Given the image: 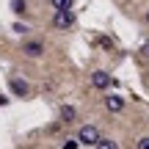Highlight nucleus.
Returning a JSON list of instances; mask_svg holds the SVG:
<instances>
[{"instance_id": "14", "label": "nucleus", "mask_w": 149, "mask_h": 149, "mask_svg": "<svg viewBox=\"0 0 149 149\" xmlns=\"http://www.w3.org/2000/svg\"><path fill=\"white\" fill-rule=\"evenodd\" d=\"M0 105H8V97H6L3 91H0Z\"/></svg>"}, {"instance_id": "15", "label": "nucleus", "mask_w": 149, "mask_h": 149, "mask_svg": "<svg viewBox=\"0 0 149 149\" xmlns=\"http://www.w3.org/2000/svg\"><path fill=\"white\" fill-rule=\"evenodd\" d=\"M141 53H144V55H146V58H149V42L144 44V47H141Z\"/></svg>"}, {"instance_id": "4", "label": "nucleus", "mask_w": 149, "mask_h": 149, "mask_svg": "<svg viewBox=\"0 0 149 149\" xmlns=\"http://www.w3.org/2000/svg\"><path fill=\"white\" fill-rule=\"evenodd\" d=\"M8 86H11V91H14L17 97H28V94H31V86H28L25 80H19V77H11Z\"/></svg>"}, {"instance_id": "13", "label": "nucleus", "mask_w": 149, "mask_h": 149, "mask_svg": "<svg viewBox=\"0 0 149 149\" xmlns=\"http://www.w3.org/2000/svg\"><path fill=\"white\" fill-rule=\"evenodd\" d=\"M138 149H149V135H146V138H141V141H138Z\"/></svg>"}, {"instance_id": "6", "label": "nucleus", "mask_w": 149, "mask_h": 149, "mask_svg": "<svg viewBox=\"0 0 149 149\" xmlns=\"http://www.w3.org/2000/svg\"><path fill=\"white\" fill-rule=\"evenodd\" d=\"M42 53H44L42 42H25V55H28V58H39Z\"/></svg>"}, {"instance_id": "11", "label": "nucleus", "mask_w": 149, "mask_h": 149, "mask_svg": "<svg viewBox=\"0 0 149 149\" xmlns=\"http://www.w3.org/2000/svg\"><path fill=\"white\" fill-rule=\"evenodd\" d=\"M77 146H80V141H77V138H69V141L64 144V149H77Z\"/></svg>"}, {"instance_id": "8", "label": "nucleus", "mask_w": 149, "mask_h": 149, "mask_svg": "<svg viewBox=\"0 0 149 149\" xmlns=\"http://www.w3.org/2000/svg\"><path fill=\"white\" fill-rule=\"evenodd\" d=\"M25 8H28L25 0H11V11H14V14H25Z\"/></svg>"}, {"instance_id": "1", "label": "nucleus", "mask_w": 149, "mask_h": 149, "mask_svg": "<svg viewBox=\"0 0 149 149\" xmlns=\"http://www.w3.org/2000/svg\"><path fill=\"white\" fill-rule=\"evenodd\" d=\"M74 25V11L72 8H61L53 14V28H58V31H69Z\"/></svg>"}, {"instance_id": "10", "label": "nucleus", "mask_w": 149, "mask_h": 149, "mask_svg": "<svg viewBox=\"0 0 149 149\" xmlns=\"http://www.w3.org/2000/svg\"><path fill=\"white\" fill-rule=\"evenodd\" d=\"M97 149H119V144L113 138H100V144H97Z\"/></svg>"}, {"instance_id": "12", "label": "nucleus", "mask_w": 149, "mask_h": 149, "mask_svg": "<svg viewBox=\"0 0 149 149\" xmlns=\"http://www.w3.org/2000/svg\"><path fill=\"white\" fill-rule=\"evenodd\" d=\"M14 33H25L28 31V25H22V22H14V28H11Z\"/></svg>"}, {"instance_id": "7", "label": "nucleus", "mask_w": 149, "mask_h": 149, "mask_svg": "<svg viewBox=\"0 0 149 149\" xmlns=\"http://www.w3.org/2000/svg\"><path fill=\"white\" fill-rule=\"evenodd\" d=\"M74 119V108L72 105H61V122H72Z\"/></svg>"}, {"instance_id": "9", "label": "nucleus", "mask_w": 149, "mask_h": 149, "mask_svg": "<svg viewBox=\"0 0 149 149\" xmlns=\"http://www.w3.org/2000/svg\"><path fill=\"white\" fill-rule=\"evenodd\" d=\"M50 8L61 11V8H72V0H50Z\"/></svg>"}, {"instance_id": "5", "label": "nucleus", "mask_w": 149, "mask_h": 149, "mask_svg": "<svg viewBox=\"0 0 149 149\" xmlns=\"http://www.w3.org/2000/svg\"><path fill=\"white\" fill-rule=\"evenodd\" d=\"M105 108L111 113H119L124 108V97H119V94H111V97H105Z\"/></svg>"}, {"instance_id": "2", "label": "nucleus", "mask_w": 149, "mask_h": 149, "mask_svg": "<svg viewBox=\"0 0 149 149\" xmlns=\"http://www.w3.org/2000/svg\"><path fill=\"white\" fill-rule=\"evenodd\" d=\"M100 138H102V135H100V130H97L94 124H86V127H80V133H77V141L83 146H91V144L97 146V144H100Z\"/></svg>"}, {"instance_id": "3", "label": "nucleus", "mask_w": 149, "mask_h": 149, "mask_svg": "<svg viewBox=\"0 0 149 149\" xmlns=\"http://www.w3.org/2000/svg\"><path fill=\"white\" fill-rule=\"evenodd\" d=\"M111 83H113V77H111L108 72H102V69L91 74V86H94V88H100V91H105V88H108Z\"/></svg>"}, {"instance_id": "16", "label": "nucleus", "mask_w": 149, "mask_h": 149, "mask_svg": "<svg viewBox=\"0 0 149 149\" xmlns=\"http://www.w3.org/2000/svg\"><path fill=\"white\" fill-rule=\"evenodd\" d=\"M146 22H149V11H146Z\"/></svg>"}]
</instances>
